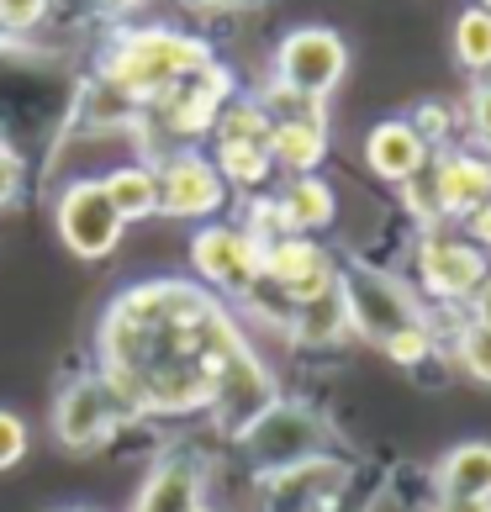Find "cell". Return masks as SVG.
<instances>
[{
  "label": "cell",
  "instance_id": "16",
  "mask_svg": "<svg viewBox=\"0 0 491 512\" xmlns=\"http://www.w3.org/2000/svg\"><path fill=\"white\" fill-rule=\"evenodd\" d=\"M206 502V465L196 454H164V460L148 465V476L138 486V497H132L127 512H191Z\"/></svg>",
  "mask_w": 491,
  "mask_h": 512
},
{
  "label": "cell",
  "instance_id": "27",
  "mask_svg": "<svg viewBox=\"0 0 491 512\" xmlns=\"http://www.w3.org/2000/svg\"><path fill=\"white\" fill-rule=\"evenodd\" d=\"M32 449V428L11 407H0V470H16Z\"/></svg>",
  "mask_w": 491,
  "mask_h": 512
},
{
  "label": "cell",
  "instance_id": "23",
  "mask_svg": "<svg viewBox=\"0 0 491 512\" xmlns=\"http://www.w3.org/2000/svg\"><path fill=\"white\" fill-rule=\"evenodd\" d=\"M212 164H217V175L228 180V191H238V196H264V185L275 175L264 143H217Z\"/></svg>",
  "mask_w": 491,
  "mask_h": 512
},
{
  "label": "cell",
  "instance_id": "32",
  "mask_svg": "<svg viewBox=\"0 0 491 512\" xmlns=\"http://www.w3.org/2000/svg\"><path fill=\"white\" fill-rule=\"evenodd\" d=\"M460 233L470 238V243H476V249L491 259V206H481V212H470L465 222H460Z\"/></svg>",
  "mask_w": 491,
  "mask_h": 512
},
{
  "label": "cell",
  "instance_id": "24",
  "mask_svg": "<svg viewBox=\"0 0 491 512\" xmlns=\"http://www.w3.org/2000/svg\"><path fill=\"white\" fill-rule=\"evenodd\" d=\"M270 111L259 106V96H233L212 122V143H264L270 148Z\"/></svg>",
  "mask_w": 491,
  "mask_h": 512
},
{
  "label": "cell",
  "instance_id": "12",
  "mask_svg": "<svg viewBox=\"0 0 491 512\" xmlns=\"http://www.w3.org/2000/svg\"><path fill=\"white\" fill-rule=\"evenodd\" d=\"M264 286L280 291L291 307H301V301L338 291V259L317 238H301V233L275 238L264 243Z\"/></svg>",
  "mask_w": 491,
  "mask_h": 512
},
{
  "label": "cell",
  "instance_id": "17",
  "mask_svg": "<svg viewBox=\"0 0 491 512\" xmlns=\"http://www.w3.org/2000/svg\"><path fill=\"white\" fill-rule=\"evenodd\" d=\"M433 164V148L423 143V132L407 117H386L365 132V169L386 185H407Z\"/></svg>",
  "mask_w": 491,
  "mask_h": 512
},
{
  "label": "cell",
  "instance_id": "29",
  "mask_svg": "<svg viewBox=\"0 0 491 512\" xmlns=\"http://www.w3.org/2000/svg\"><path fill=\"white\" fill-rule=\"evenodd\" d=\"M37 22H48V0H0V27H6L11 37L32 32Z\"/></svg>",
  "mask_w": 491,
  "mask_h": 512
},
{
  "label": "cell",
  "instance_id": "25",
  "mask_svg": "<svg viewBox=\"0 0 491 512\" xmlns=\"http://www.w3.org/2000/svg\"><path fill=\"white\" fill-rule=\"evenodd\" d=\"M455 59L470 74H491V11H481L476 0H470L455 22Z\"/></svg>",
  "mask_w": 491,
  "mask_h": 512
},
{
  "label": "cell",
  "instance_id": "20",
  "mask_svg": "<svg viewBox=\"0 0 491 512\" xmlns=\"http://www.w3.org/2000/svg\"><path fill=\"white\" fill-rule=\"evenodd\" d=\"M96 180H101V191L111 201V212H117L127 227L159 217V175H154L148 159H127V164L106 169V175H96Z\"/></svg>",
  "mask_w": 491,
  "mask_h": 512
},
{
  "label": "cell",
  "instance_id": "31",
  "mask_svg": "<svg viewBox=\"0 0 491 512\" xmlns=\"http://www.w3.org/2000/svg\"><path fill=\"white\" fill-rule=\"evenodd\" d=\"M22 185H27V164H22V154L0 143V212H6V206H16Z\"/></svg>",
  "mask_w": 491,
  "mask_h": 512
},
{
  "label": "cell",
  "instance_id": "4",
  "mask_svg": "<svg viewBox=\"0 0 491 512\" xmlns=\"http://www.w3.org/2000/svg\"><path fill=\"white\" fill-rule=\"evenodd\" d=\"M328 423H323V412H312L307 402H280L259 417V423H249L238 433V449H243V460H249L254 476H275V470H291L301 460H317V454H328Z\"/></svg>",
  "mask_w": 491,
  "mask_h": 512
},
{
  "label": "cell",
  "instance_id": "13",
  "mask_svg": "<svg viewBox=\"0 0 491 512\" xmlns=\"http://www.w3.org/2000/svg\"><path fill=\"white\" fill-rule=\"evenodd\" d=\"M349 486V465L338 454H317L291 470L259 476V512H328Z\"/></svg>",
  "mask_w": 491,
  "mask_h": 512
},
{
  "label": "cell",
  "instance_id": "11",
  "mask_svg": "<svg viewBox=\"0 0 491 512\" xmlns=\"http://www.w3.org/2000/svg\"><path fill=\"white\" fill-rule=\"evenodd\" d=\"M122 428V412L111 402V391L96 370L64 381V391L53 396V439L69 454H96L111 444V433Z\"/></svg>",
  "mask_w": 491,
  "mask_h": 512
},
{
  "label": "cell",
  "instance_id": "26",
  "mask_svg": "<svg viewBox=\"0 0 491 512\" xmlns=\"http://www.w3.org/2000/svg\"><path fill=\"white\" fill-rule=\"evenodd\" d=\"M455 365L470 375V381L491 386V333H486V328H476L470 317L455 328Z\"/></svg>",
  "mask_w": 491,
  "mask_h": 512
},
{
  "label": "cell",
  "instance_id": "14",
  "mask_svg": "<svg viewBox=\"0 0 491 512\" xmlns=\"http://www.w3.org/2000/svg\"><path fill=\"white\" fill-rule=\"evenodd\" d=\"M280 402V391H275V375L270 365L254 354V349H243L228 370H222V381H217V396H212V423L228 433V439H238L249 423H259L264 412H270Z\"/></svg>",
  "mask_w": 491,
  "mask_h": 512
},
{
  "label": "cell",
  "instance_id": "34",
  "mask_svg": "<svg viewBox=\"0 0 491 512\" xmlns=\"http://www.w3.org/2000/svg\"><path fill=\"white\" fill-rule=\"evenodd\" d=\"M433 512H491V502L486 497H439Z\"/></svg>",
  "mask_w": 491,
  "mask_h": 512
},
{
  "label": "cell",
  "instance_id": "3",
  "mask_svg": "<svg viewBox=\"0 0 491 512\" xmlns=\"http://www.w3.org/2000/svg\"><path fill=\"white\" fill-rule=\"evenodd\" d=\"M338 301H344L349 333L375 349H386L396 333L428 322V301L418 296V286L381 270V264H365V259L338 264Z\"/></svg>",
  "mask_w": 491,
  "mask_h": 512
},
{
  "label": "cell",
  "instance_id": "1",
  "mask_svg": "<svg viewBox=\"0 0 491 512\" xmlns=\"http://www.w3.org/2000/svg\"><path fill=\"white\" fill-rule=\"evenodd\" d=\"M249 349L233 312L196 280H138L101 317V365L122 423L206 412L217 381Z\"/></svg>",
  "mask_w": 491,
  "mask_h": 512
},
{
  "label": "cell",
  "instance_id": "8",
  "mask_svg": "<svg viewBox=\"0 0 491 512\" xmlns=\"http://www.w3.org/2000/svg\"><path fill=\"white\" fill-rule=\"evenodd\" d=\"M148 164L159 175V217L169 222H217L222 217L233 191L217 175L212 154H201V148H164Z\"/></svg>",
  "mask_w": 491,
  "mask_h": 512
},
{
  "label": "cell",
  "instance_id": "21",
  "mask_svg": "<svg viewBox=\"0 0 491 512\" xmlns=\"http://www.w3.org/2000/svg\"><path fill=\"white\" fill-rule=\"evenodd\" d=\"M439 497H486L491 502V439H465L433 465Z\"/></svg>",
  "mask_w": 491,
  "mask_h": 512
},
{
  "label": "cell",
  "instance_id": "6",
  "mask_svg": "<svg viewBox=\"0 0 491 512\" xmlns=\"http://www.w3.org/2000/svg\"><path fill=\"white\" fill-rule=\"evenodd\" d=\"M191 270H196V286H206L212 296L243 301L264 280V249L249 238V227H243V222H222L217 217V222L196 227Z\"/></svg>",
  "mask_w": 491,
  "mask_h": 512
},
{
  "label": "cell",
  "instance_id": "9",
  "mask_svg": "<svg viewBox=\"0 0 491 512\" xmlns=\"http://www.w3.org/2000/svg\"><path fill=\"white\" fill-rule=\"evenodd\" d=\"M53 227H59L64 249L74 259H111L117 243L127 233V222L111 212V201L101 191V180H69L59 196H53Z\"/></svg>",
  "mask_w": 491,
  "mask_h": 512
},
{
  "label": "cell",
  "instance_id": "19",
  "mask_svg": "<svg viewBox=\"0 0 491 512\" xmlns=\"http://www.w3.org/2000/svg\"><path fill=\"white\" fill-rule=\"evenodd\" d=\"M275 206H280V222H286V233H301V238H317L323 227H333V185L323 175H296L275 191Z\"/></svg>",
  "mask_w": 491,
  "mask_h": 512
},
{
  "label": "cell",
  "instance_id": "18",
  "mask_svg": "<svg viewBox=\"0 0 491 512\" xmlns=\"http://www.w3.org/2000/svg\"><path fill=\"white\" fill-rule=\"evenodd\" d=\"M328 159V111L317 117H280L270 127V164L280 175H317Z\"/></svg>",
  "mask_w": 491,
  "mask_h": 512
},
{
  "label": "cell",
  "instance_id": "36",
  "mask_svg": "<svg viewBox=\"0 0 491 512\" xmlns=\"http://www.w3.org/2000/svg\"><path fill=\"white\" fill-rule=\"evenodd\" d=\"M90 6H96L101 16H111V22H117V16H127V11H138L143 0H90Z\"/></svg>",
  "mask_w": 491,
  "mask_h": 512
},
{
  "label": "cell",
  "instance_id": "39",
  "mask_svg": "<svg viewBox=\"0 0 491 512\" xmlns=\"http://www.w3.org/2000/svg\"><path fill=\"white\" fill-rule=\"evenodd\" d=\"M191 512H217V507H206V502H201V507H191Z\"/></svg>",
  "mask_w": 491,
  "mask_h": 512
},
{
  "label": "cell",
  "instance_id": "37",
  "mask_svg": "<svg viewBox=\"0 0 491 512\" xmlns=\"http://www.w3.org/2000/svg\"><path fill=\"white\" fill-rule=\"evenodd\" d=\"M11 43H16V37H11L6 27H0V48H11Z\"/></svg>",
  "mask_w": 491,
  "mask_h": 512
},
{
  "label": "cell",
  "instance_id": "15",
  "mask_svg": "<svg viewBox=\"0 0 491 512\" xmlns=\"http://www.w3.org/2000/svg\"><path fill=\"white\" fill-rule=\"evenodd\" d=\"M428 180L444 222H465L470 212L491 206V154H481V148H439L428 164Z\"/></svg>",
  "mask_w": 491,
  "mask_h": 512
},
{
  "label": "cell",
  "instance_id": "10",
  "mask_svg": "<svg viewBox=\"0 0 491 512\" xmlns=\"http://www.w3.org/2000/svg\"><path fill=\"white\" fill-rule=\"evenodd\" d=\"M233 101V74L222 64H206L201 74H191V80H180L169 96H159L154 106L143 111L148 127H159L164 138H175L180 148H191V138H201V132H212L217 111Z\"/></svg>",
  "mask_w": 491,
  "mask_h": 512
},
{
  "label": "cell",
  "instance_id": "2",
  "mask_svg": "<svg viewBox=\"0 0 491 512\" xmlns=\"http://www.w3.org/2000/svg\"><path fill=\"white\" fill-rule=\"evenodd\" d=\"M206 64H217V53L196 32H180V27H117L111 43L101 48L96 80H106L138 111H148L159 96H169L180 80L201 74Z\"/></svg>",
  "mask_w": 491,
  "mask_h": 512
},
{
  "label": "cell",
  "instance_id": "30",
  "mask_svg": "<svg viewBox=\"0 0 491 512\" xmlns=\"http://www.w3.org/2000/svg\"><path fill=\"white\" fill-rule=\"evenodd\" d=\"M407 122L423 132V143H428V148H449V127H455V117H449L444 106H418Z\"/></svg>",
  "mask_w": 491,
  "mask_h": 512
},
{
  "label": "cell",
  "instance_id": "40",
  "mask_svg": "<svg viewBox=\"0 0 491 512\" xmlns=\"http://www.w3.org/2000/svg\"><path fill=\"white\" fill-rule=\"evenodd\" d=\"M476 6H481V11H491V0H476Z\"/></svg>",
  "mask_w": 491,
  "mask_h": 512
},
{
  "label": "cell",
  "instance_id": "28",
  "mask_svg": "<svg viewBox=\"0 0 491 512\" xmlns=\"http://www.w3.org/2000/svg\"><path fill=\"white\" fill-rule=\"evenodd\" d=\"M465 127H470V138H476L486 154H491V80L470 85V96H465Z\"/></svg>",
  "mask_w": 491,
  "mask_h": 512
},
{
  "label": "cell",
  "instance_id": "33",
  "mask_svg": "<svg viewBox=\"0 0 491 512\" xmlns=\"http://www.w3.org/2000/svg\"><path fill=\"white\" fill-rule=\"evenodd\" d=\"M470 322H476V328H486V333H491V275L481 280V291L470 296Z\"/></svg>",
  "mask_w": 491,
  "mask_h": 512
},
{
  "label": "cell",
  "instance_id": "38",
  "mask_svg": "<svg viewBox=\"0 0 491 512\" xmlns=\"http://www.w3.org/2000/svg\"><path fill=\"white\" fill-rule=\"evenodd\" d=\"M59 512H101V507H59Z\"/></svg>",
  "mask_w": 491,
  "mask_h": 512
},
{
  "label": "cell",
  "instance_id": "7",
  "mask_svg": "<svg viewBox=\"0 0 491 512\" xmlns=\"http://www.w3.org/2000/svg\"><path fill=\"white\" fill-rule=\"evenodd\" d=\"M344 69H349V43L333 27H291L270 59V80L291 96L328 101L344 80Z\"/></svg>",
  "mask_w": 491,
  "mask_h": 512
},
{
  "label": "cell",
  "instance_id": "35",
  "mask_svg": "<svg viewBox=\"0 0 491 512\" xmlns=\"http://www.w3.org/2000/svg\"><path fill=\"white\" fill-rule=\"evenodd\" d=\"M191 11H249V6H259V0H185Z\"/></svg>",
  "mask_w": 491,
  "mask_h": 512
},
{
  "label": "cell",
  "instance_id": "5",
  "mask_svg": "<svg viewBox=\"0 0 491 512\" xmlns=\"http://www.w3.org/2000/svg\"><path fill=\"white\" fill-rule=\"evenodd\" d=\"M412 286L418 296L439 301V307H470V296L481 291V280L491 275V259L470 243L460 227H423L418 249H412Z\"/></svg>",
  "mask_w": 491,
  "mask_h": 512
},
{
  "label": "cell",
  "instance_id": "22",
  "mask_svg": "<svg viewBox=\"0 0 491 512\" xmlns=\"http://www.w3.org/2000/svg\"><path fill=\"white\" fill-rule=\"evenodd\" d=\"M286 338H291L296 349H333V344H344V338H349V317H344V301H338V291L291 307Z\"/></svg>",
  "mask_w": 491,
  "mask_h": 512
}]
</instances>
